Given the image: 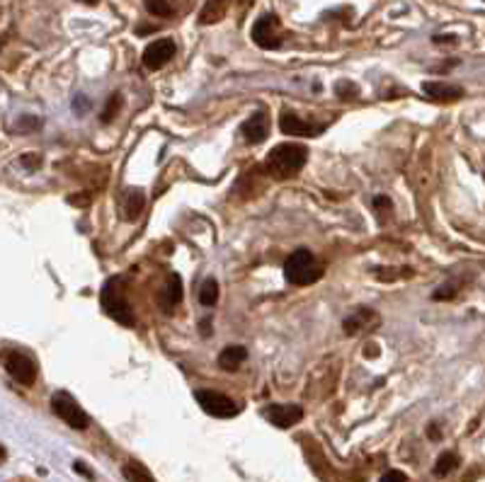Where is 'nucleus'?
Masks as SVG:
<instances>
[{
	"mask_svg": "<svg viewBox=\"0 0 485 482\" xmlns=\"http://www.w3.org/2000/svg\"><path fill=\"white\" fill-rule=\"evenodd\" d=\"M308 160V150L298 144H282L274 150H269L267 160H264V167L272 177L277 180H289V177L298 175L303 170Z\"/></svg>",
	"mask_w": 485,
	"mask_h": 482,
	"instance_id": "f257e3e1",
	"label": "nucleus"
},
{
	"mask_svg": "<svg viewBox=\"0 0 485 482\" xmlns=\"http://www.w3.org/2000/svg\"><path fill=\"white\" fill-rule=\"evenodd\" d=\"M121 284H124V282H121L119 277L107 279V284L102 286V293H100V303H102V308H105V313L112 318V320L131 327V325L136 322V318H134V311H131L129 301H126L124 286H121Z\"/></svg>",
	"mask_w": 485,
	"mask_h": 482,
	"instance_id": "f03ea898",
	"label": "nucleus"
},
{
	"mask_svg": "<svg viewBox=\"0 0 485 482\" xmlns=\"http://www.w3.org/2000/svg\"><path fill=\"white\" fill-rule=\"evenodd\" d=\"M318 277H321V264L308 250H296L284 262V279L291 286H311Z\"/></svg>",
	"mask_w": 485,
	"mask_h": 482,
	"instance_id": "7ed1b4c3",
	"label": "nucleus"
},
{
	"mask_svg": "<svg viewBox=\"0 0 485 482\" xmlns=\"http://www.w3.org/2000/svg\"><path fill=\"white\" fill-rule=\"evenodd\" d=\"M51 410L56 412L58 417H61L63 422H66L71 429H78V431H83V429H87L90 427V417L83 412V407L78 405L76 400H73L68 393H63V390H58V393H53V397H51Z\"/></svg>",
	"mask_w": 485,
	"mask_h": 482,
	"instance_id": "20e7f679",
	"label": "nucleus"
},
{
	"mask_svg": "<svg viewBox=\"0 0 485 482\" xmlns=\"http://www.w3.org/2000/svg\"><path fill=\"white\" fill-rule=\"evenodd\" d=\"M197 402L207 415L212 417H219V420H228V417H236L241 412L238 402H233L228 395L223 393H216V390H199L197 395Z\"/></svg>",
	"mask_w": 485,
	"mask_h": 482,
	"instance_id": "39448f33",
	"label": "nucleus"
},
{
	"mask_svg": "<svg viewBox=\"0 0 485 482\" xmlns=\"http://www.w3.org/2000/svg\"><path fill=\"white\" fill-rule=\"evenodd\" d=\"M3 366H5V371H8L17 383H22V386H32L34 378H37V366H34L32 359L22 352H5Z\"/></svg>",
	"mask_w": 485,
	"mask_h": 482,
	"instance_id": "423d86ee",
	"label": "nucleus"
},
{
	"mask_svg": "<svg viewBox=\"0 0 485 482\" xmlns=\"http://www.w3.org/2000/svg\"><path fill=\"white\" fill-rule=\"evenodd\" d=\"M279 17L272 12L262 15L253 27V42L262 49H277L282 46V37H279Z\"/></svg>",
	"mask_w": 485,
	"mask_h": 482,
	"instance_id": "0eeeda50",
	"label": "nucleus"
},
{
	"mask_svg": "<svg viewBox=\"0 0 485 482\" xmlns=\"http://www.w3.org/2000/svg\"><path fill=\"white\" fill-rule=\"evenodd\" d=\"M175 51H178V46H175L173 39H158V42H153V44H148V46H146L144 66L148 68V71H160V68H163L165 63L175 56Z\"/></svg>",
	"mask_w": 485,
	"mask_h": 482,
	"instance_id": "6e6552de",
	"label": "nucleus"
},
{
	"mask_svg": "<svg viewBox=\"0 0 485 482\" xmlns=\"http://www.w3.org/2000/svg\"><path fill=\"white\" fill-rule=\"evenodd\" d=\"M262 417L269 422L272 427H279V429H289V427L298 424L303 417V410L298 405H269L262 410Z\"/></svg>",
	"mask_w": 485,
	"mask_h": 482,
	"instance_id": "1a4fd4ad",
	"label": "nucleus"
},
{
	"mask_svg": "<svg viewBox=\"0 0 485 482\" xmlns=\"http://www.w3.org/2000/svg\"><path fill=\"white\" fill-rule=\"evenodd\" d=\"M241 131H243V139L248 141V144H262V141L267 139V134H269L267 112H264V110L253 112V114L243 121Z\"/></svg>",
	"mask_w": 485,
	"mask_h": 482,
	"instance_id": "9d476101",
	"label": "nucleus"
},
{
	"mask_svg": "<svg viewBox=\"0 0 485 482\" xmlns=\"http://www.w3.org/2000/svg\"><path fill=\"white\" fill-rule=\"evenodd\" d=\"M279 129H282L287 136H303V139H311V136L321 134V126L308 124V121L298 119V117L293 114V112H289V110H284L282 117H279Z\"/></svg>",
	"mask_w": 485,
	"mask_h": 482,
	"instance_id": "9b49d317",
	"label": "nucleus"
},
{
	"mask_svg": "<svg viewBox=\"0 0 485 482\" xmlns=\"http://www.w3.org/2000/svg\"><path fill=\"white\" fill-rule=\"evenodd\" d=\"M182 303V279L180 274H170L168 284H165L163 293H160V303L158 306L163 308L165 313H175V308Z\"/></svg>",
	"mask_w": 485,
	"mask_h": 482,
	"instance_id": "f8f14e48",
	"label": "nucleus"
},
{
	"mask_svg": "<svg viewBox=\"0 0 485 482\" xmlns=\"http://www.w3.org/2000/svg\"><path fill=\"white\" fill-rule=\"evenodd\" d=\"M144 204H146V196L139 187H129L121 196V216L126 221H136L144 211Z\"/></svg>",
	"mask_w": 485,
	"mask_h": 482,
	"instance_id": "ddd939ff",
	"label": "nucleus"
},
{
	"mask_svg": "<svg viewBox=\"0 0 485 482\" xmlns=\"http://www.w3.org/2000/svg\"><path fill=\"white\" fill-rule=\"evenodd\" d=\"M423 90H425V95L432 97V100H437V102H454L463 95L461 87L447 85V83H425Z\"/></svg>",
	"mask_w": 485,
	"mask_h": 482,
	"instance_id": "4468645a",
	"label": "nucleus"
},
{
	"mask_svg": "<svg viewBox=\"0 0 485 482\" xmlns=\"http://www.w3.org/2000/svg\"><path fill=\"white\" fill-rule=\"evenodd\" d=\"M245 359H248V349L238 347V344H231V347H226L219 354V366H221L223 371H238Z\"/></svg>",
	"mask_w": 485,
	"mask_h": 482,
	"instance_id": "2eb2a0df",
	"label": "nucleus"
},
{
	"mask_svg": "<svg viewBox=\"0 0 485 482\" xmlns=\"http://www.w3.org/2000/svg\"><path fill=\"white\" fill-rule=\"evenodd\" d=\"M228 10V0H207L199 12V24H214L226 15Z\"/></svg>",
	"mask_w": 485,
	"mask_h": 482,
	"instance_id": "dca6fc26",
	"label": "nucleus"
},
{
	"mask_svg": "<svg viewBox=\"0 0 485 482\" xmlns=\"http://www.w3.org/2000/svg\"><path fill=\"white\" fill-rule=\"evenodd\" d=\"M369 320H374V313L366 311V308H361V311H357V316H350V318H347L342 327H345L347 334H357L361 327H366V325H369Z\"/></svg>",
	"mask_w": 485,
	"mask_h": 482,
	"instance_id": "f3484780",
	"label": "nucleus"
},
{
	"mask_svg": "<svg viewBox=\"0 0 485 482\" xmlns=\"http://www.w3.org/2000/svg\"><path fill=\"white\" fill-rule=\"evenodd\" d=\"M124 478L126 482H155L153 475L148 473V468H144V465L136 463V461L124 463Z\"/></svg>",
	"mask_w": 485,
	"mask_h": 482,
	"instance_id": "a211bd4d",
	"label": "nucleus"
},
{
	"mask_svg": "<svg viewBox=\"0 0 485 482\" xmlns=\"http://www.w3.org/2000/svg\"><path fill=\"white\" fill-rule=\"evenodd\" d=\"M219 301V282L216 279H207V282L202 284V289H199V303L207 308L216 306Z\"/></svg>",
	"mask_w": 485,
	"mask_h": 482,
	"instance_id": "6ab92c4d",
	"label": "nucleus"
},
{
	"mask_svg": "<svg viewBox=\"0 0 485 482\" xmlns=\"http://www.w3.org/2000/svg\"><path fill=\"white\" fill-rule=\"evenodd\" d=\"M457 465H459V456L447 451V454L439 456L437 463H434V475H437V478H444V475H449L452 470H457Z\"/></svg>",
	"mask_w": 485,
	"mask_h": 482,
	"instance_id": "aec40b11",
	"label": "nucleus"
},
{
	"mask_svg": "<svg viewBox=\"0 0 485 482\" xmlns=\"http://www.w3.org/2000/svg\"><path fill=\"white\" fill-rule=\"evenodd\" d=\"M146 10L155 17H173V8L168 0H146Z\"/></svg>",
	"mask_w": 485,
	"mask_h": 482,
	"instance_id": "412c9836",
	"label": "nucleus"
},
{
	"mask_svg": "<svg viewBox=\"0 0 485 482\" xmlns=\"http://www.w3.org/2000/svg\"><path fill=\"white\" fill-rule=\"evenodd\" d=\"M119 107H121V97H119V92H114V95L110 97V102L105 105V112H102L100 119L105 121V124H110V121L117 117V112H119Z\"/></svg>",
	"mask_w": 485,
	"mask_h": 482,
	"instance_id": "4be33fe9",
	"label": "nucleus"
},
{
	"mask_svg": "<svg viewBox=\"0 0 485 482\" xmlns=\"http://www.w3.org/2000/svg\"><path fill=\"white\" fill-rule=\"evenodd\" d=\"M335 95L342 97V100H352V97L359 95V87H357L355 83L342 80V83H337V85H335Z\"/></svg>",
	"mask_w": 485,
	"mask_h": 482,
	"instance_id": "5701e85b",
	"label": "nucleus"
},
{
	"mask_svg": "<svg viewBox=\"0 0 485 482\" xmlns=\"http://www.w3.org/2000/svg\"><path fill=\"white\" fill-rule=\"evenodd\" d=\"M371 206H374V211H376V214H379L381 218H384V216L389 214L391 209H393V201H391L389 196H376V199L371 201Z\"/></svg>",
	"mask_w": 485,
	"mask_h": 482,
	"instance_id": "b1692460",
	"label": "nucleus"
},
{
	"mask_svg": "<svg viewBox=\"0 0 485 482\" xmlns=\"http://www.w3.org/2000/svg\"><path fill=\"white\" fill-rule=\"evenodd\" d=\"M379 482H408V478H405V473H400V470H389Z\"/></svg>",
	"mask_w": 485,
	"mask_h": 482,
	"instance_id": "393cba45",
	"label": "nucleus"
},
{
	"mask_svg": "<svg viewBox=\"0 0 485 482\" xmlns=\"http://www.w3.org/2000/svg\"><path fill=\"white\" fill-rule=\"evenodd\" d=\"M39 162H42V160H39L37 155H24V158H22V165H27L29 170H37Z\"/></svg>",
	"mask_w": 485,
	"mask_h": 482,
	"instance_id": "a878e982",
	"label": "nucleus"
},
{
	"mask_svg": "<svg viewBox=\"0 0 485 482\" xmlns=\"http://www.w3.org/2000/svg\"><path fill=\"white\" fill-rule=\"evenodd\" d=\"M202 332H204V334L212 332V320H209V318H207V320H202Z\"/></svg>",
	"mask_w": 485,
	"mask_h": 482,
	"instance_id": "bb28decb",
	"label": "nucleus"
},
{
	"mask_svg": "<svg viewBox=\"0 0 485 482\" xmlns=\"http://www.w3.org/2000/svg\"><path fill=\"white\" fill-rule=\"evenodd\" d=\"M429 436H432V439H439V431H437V427H429Z\"/></svg>",
	"mask_w": 485,
	"mask_h": 482,
	"instance_id": "cd10ccee",
	"label": "nucleus"
},
{
	"mask_svg": "<svg viewBox=\"0 0 485 482\" xmlns=\"http://www.w3.org/2000/svg\"><path fill=\"white\" fill-rule=\"evenodd\" d=\"M78 3H85V5H97L100 0H78Z\"/></svg>",
	"mask_w": 485,
	"mask_h": 482,
	"instance_id": "c85d7f7f",
	"label": "nucleus"
},
{
	"mask_svg": "<svg viewBox=\"0 0 485 482\" xmlns=\"http://www.w3.org/2000/svg\"><path fill=\"white\" fill-rule=\"evenodd\" d=\"M3 461H5V449L0 446V463H3Z\"/></svg>",
	"mask_w": 485,
	"mask_h": 482,
	"instance_id": "c756f323",
	"label": "nucleus"
}]
</instances>
